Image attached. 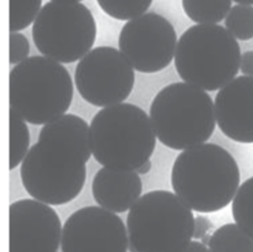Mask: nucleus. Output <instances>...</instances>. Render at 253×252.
Returning <instances> with one entry per match:
<instances>
[{"label":"nucleus","mask_w":253,"mask_h":252,"mask_svg":"<svg viewBox=\"0 0 253 252\" xmlns=\"http://www.w3.org/2000/svg\"><path fill=\"white\" fill-rule=\"evenodd\" d=\"M118 45L135 70L156 73L166 69L175 57L177 36L166 17L146 13L125 24Z\"/></svg>","instance_id":"nucleus-10"},{"label":"nucleus","mask_w":253,"mask_h":252,"mask_svg":"<svg viewBox=\"0 0 253 252\" xmlns=\"http://www.w3.org/2000/svg\"><path fill=\"white\" fill-rule=\"evenodd\" d=\"M235 223L253 236V177L245 180L232 202Z\"/></svg>","instance_id":"nucleus-19"},{"label":"nucleus","mask_w":253,"mask_h":252,"mask_svg":"<svg viewBox=\"0 0 253 252\" xmlns=\"http://www.w3.org/2000/svg\"><path fill=\"white\" fill-rule=\"evenodd\" d=\"M179 252H211V251H210V248H207L203 243L193 241V242H190L186 247Z\"/></svg>","instance_id":"nucleus-26"},{"label":"nucleus","mask_w":253,"mask_h":252,"mask_svg":"<svg viewBox=\"0 0 253 252\" xmlns=\"http://www.w3.org/2000/svg\"><path fill=\"white\" fill-rule=\"evenodd\" d=\"M150 121L159 141L173 150L205 144L216 128L214 104L205 90L174 83L157 93L150 105Z\"/></svg>","instance_id":"nucleus-3"},{"label":"nucleus","mask_w":253,"mask_h":252,"mask_svg":"<svg viewBox=\"0 0 253 252\" xmlns=\"http://www.w3.org/2000/svg\"><path fill=\"white\" fill-rule=\"evenodd\" d=\"M156 133L146 112L131 103L99 111L90 123L94 159L105 168L134 171L153 156Z\"/></svg>","instance_id":"nucleus-2"},{"label":"nucleus","mask_w":253,"mask_h":252,"mask_svg":"<svg viewBox=\"0 0 253 252\" xmlns=\"http://www.w3.org/2000/svg\"><path fill=\"white\" fill-rule=\"evenodd\" d=\"M150 169H151V161L148 160L147 162H145L144 165H142L140 168H138L136 169V172L140 175H146L147 173L150 172Z\"/></svg>","instance_id":"nucleus-27"},{"label":"nucleus","mask_w":253,"mask_h":252,"mask_svg":"<svg viewBox=\"0 0 253 252\" xmlns=\"http://www.w3.org/2000/svg\"><path fill=\"white\" fill-rule=\"evenodd\" d=\"M128 246L123 220L103 207L77 210L62 228V252H126Z\"/></svg>","instance_id":"nucleus-11"},{"label":"nucleus","mask_w":253,"mask_h":252,"mask_svg":"<svg viewBox=\"0 0 253 252\" xmlns=\"http://www.w3.org/2000/svg\"><path fill=\"white\" fill-rule=\"evenodd\" d=\"M236 3L239 4H245V5H252L253 4V0H233Z\"/></svg>","instance_id":"nucleus-28"},{"label":"nucleus","mask_w":253,"mask_h":252,"mask_svg":"<svg viewBox=\"0 0 253 252\" xmlns=\"http://www.w3.org/2000/svg\"><path fill=\"white\" fill-rule=\"evenodd\" d=\"M239 44L220 25H194L177 43L175 67L187 84L207 91L221 89L238 73Z\"/></svg>","instance_id":"nucleus-4"},{"label":"nucleus","mask_w":253,"mask_h":252,"mask_svg":"<svg viewBox=\"0 0 253 252\" xmlns=\"http://www.w3.org/2000/svg\"><path fill=\"white\" fill-rule=\"evenodd\" d=\"M52 1H72V2H80L82 0H52Z\"/></svg>","instance_id":"nucleus-30"},{"label":"nucleus","mask_w":253,"mask_h":252,"mask_svg":"<svg viewBox=\"0 0 253 252\" xmlns=\"http://www.w3.org/2000/svg\"><path fill=\"white\" fill-rule=\"evenodd\" d=\"M240 70L247 77H253V50H249L242 55Z\"/></svg>","instance_id":"nucleus-25"},{"label":"nucleus","mask_w":253,"mask_h":252,"mask_svg":"<svg viewBox=\"0 0 253 252\" xmlns=\"http://www.w3.org/2000/svg\"><path fill=\"white\" fill-rule=\"evenodd\" d=\"M232 0H182V8L198 25H216L229 14Z\"/></svg>","instance_id":"nucleus-17"},{"label":"nucleus","mask_w":253,"mask_h":252,"mask_svg":"<svg viewBox=\"0 0 253 252\" xmlns=\"http://www.w3.org/2000/svg\"><path fill=\"white\" fill-rule=\"evenodd\" d=\"M211 239V234H206L203 238L201 239V243H203L205 246H207V245H210Z\"/></svg>","instance_id":"nucleus-29"},{"label":"nucleus","mask_w":253,"mask_h":252,"mask_svg":"<svg viewBox=\"0 0 253 252\" xmlns=\"http://www.w3.org/2000/svg\"><path fill=\"white\" fill-rule=\"evenodd\" d=\"M214 111L218 127L225 136L253 144V77L242 75L221 88Z\"/></svg>","instance_id":"nucleus-13"},{"label":"nucleus","mask_w":253,"mask_h":252,"mask_svg":"<svg viewBox=\"0 0 253 252\" xmlns=\"http://www.w3.org/2000/svg\"><path fill=\"white\" fill-rule=\"evenodd\" d=\"M30 135L27 125L13 110H10V169H14L29 151Z\"/></svg>","instance_id":"nucleus-18"},{"label":"nucleus","mask_w":253,"mask_h":252,"mask_svg":"<svg viewBox=\"0 0 253 252\" xmlns=\"http://www.w3.org/2000/svg\"><path fill=\"white\" fill-rule=\"evenodd\" d=\"M39 141L58 143L77 151L88 162L91 157L90 127L77 115L66 114L44 126L40 131Z\"/></svg>","instance_id":"nucleus-15"},{"label":"nucleus","mask_w":253,"mask_h":252,"mask_svg":"<svg viewBox=\"0 0 253 252\" xmlns=\"http://www.w3.org/2000/svg\"><path fill=\"white\" fill-rule=\"evenodd\" d=\"M30 45L27 38L22 34L11 33L10 35V64L17 65L28 59Z\"/></svg>","instance_id":"nucleus-23"},{"label":"nucleus","mask_w":253,"mask_h":252,"mask_svg":"<svg viewBox=\"0 0 253 252\" xmlns=\"http://www.w3.org/2000/svg\"><path fill=\"white\" fill-rule=\"evenodd\" d=\"M126 228L131 252H179L192 242L195 218L178 195L156 190L138 199Z\"/></svg>","instance_id":"nucleus-6"},{"label":"nucleus","mask_w":253,"mask_h":252,"mask_svg":"<svg viewBox=\"0 0 253 252\" xmlns=\"http://www.w3.org/2000/svg\"><path fill=\"white\" fill-rule=\"evenodd\" d=\"M106 15L118 21H131L143 15L153 0H97Z\"/></svg>","instance_id":"nucleus-20"},{"label":"nucleus","mask_w":253,"mask_h":252,"mask_svg":"<svg viewBox=\"0 0 253 252\" xmlns=\"http://www.w3.org/2000/svg\"><path fill=\"white\" fill-rule=\"evenodd\" d=\"M39 52L60 64H71L90 52L97 38V23L90 10L80 2L50 1L33 25Z\"/></svg>","instance_id":"nucleus-8"},{"label":"nucleus","mask_w":253,"mask_h":252,"mask_svg":"<svg viewBox=\"0 0 253 252\" xmlns=\"http://www.w3.org/2000/svg\"><path fill=\"white\" fill-rule=\"evenodd\" d=\"M10 252H57L61 221L52 207L24 199L10 205Z\"/></svg>","instance_id":"nucleus-12"},{"label":"nucleus","mask_w":253,"mask_h":252,"mask_svg":"<svg viewBox=\"0 0 253 252\" xmlns=\"http://www.w3.org/2000/svg\"><path fill=\"white\" fill-rule=\"evenodd\" d=\"M10 105L24 121L47 125L65 115L73 99L70 73L60 62L30 57L10 72Z\"/></svg>","instance_id":"nucleus-5"},{"label":"nucleus","mask_w":253,"mask_h":252,"mask_svg":"<svg viewBox=\"0 0 253 252\" xmlns=\"http://www.w3.org/2000/svg\"><path fill=\"white\" fill-rule=\"evenodd\" d=\"M170 182L176 195L192 210L211 213L225 209L235 198L240 172L229 151L205 143L177 156Z\"/></svg>","instance_id":"nucleus-1"},{"label":"nucleus","mask_w":253,"mask_h":252,"mask_svg":"<svg viewBox=\"0 0 253 252\" xmlns=\"http://www.w3.org/2000/svg\"><path fill=\"white\" fill-rule=\"evenodd\" d=\"M211 252H253V236L236 223L220 226L211 234Z\"/></svg>","instance_id":"nucleus-16"},{"label":"nucleus","mask_w":253,"mask_h":252,"mask_svg":"<svg viewBox=\"0 0 253 252\" xmlns=\"http://www.w3.org/2000/svg\"><path fill=\"white\" fill-rule=\"evenodd\" d=\"M213 228V224L207 217L198 216L195 218V230H194V238L202 239L206 234H210V232Z\"/></svg>","instance_id":"nucleus-24"},{"label":"nucleus","mask_w":253,"mask_h":252,"mask_svg":"<svg viewBox=\"0 0 253 252\" xmlns=\"http://www.w3.org/2000/svg\"><path fill=\"white\" fill-rule=\"evenodd\" d=\"M21 178L30 197L48 205H63L83 190L86 161L58 143L38 141L21 167Z\"/></svg>","instance_id":"nucleus-7"},{"label":"nucleus","mask_w":253,"mask_h":252,"mask_svg":"<svg viewBox=\"0 0 253 252\" xmlns=\"http://www.w3.org/2000/svg\"><path fill=\"white\" fill-rule=\"evenodd\" d=\"M74 80L85 101L99 108H107L123 103L130 96L135 74L122 52L110 46H99L80 60Z\"/></svg>","instance_id":"nucleus-9"},{"label":"nucleus","mask_w":253,"mask_h":252,"mask_svg":"<svg viewBox=\"0 0 253 252\" xmlns=\"http://www.w3.org/2000/svg\"><path fill=\"white\" fill-rule=\"evenodd\" d=\"M42 0H10V31L27 28L41 11Z\"/></svg>","instance_id":"nucleus-22"},{"label":"nucleus","mask_w":253,"mask_h":252,"mask_svg":"<svg viewBox=\"0 0 253 252\" xmlns=\"http://www.w3.org/2000/svg\"><path fill=\"white\" fill-rule=\"evenodd\" d=\"M225 27L238 40L253 39V7L236 4L225 17Z\"/></svg>","instance_id":"nucleus-21"},{"label":"nucleus","mask_w":253,"mask_h":252,"mask_svg":"<svg viewBox=\"0 0 253 252\" xmlns=\"http://www.w3.org/2000/svg\"><path fill=\"white\" fill-rule=\"evenodd\" d=\"M143 190L140 174L103 168L94 175L91 186L93 199L103 209L112 212L131 210Z\"/></svg>","instance_id":"nucleus-14"}]
</instances>
